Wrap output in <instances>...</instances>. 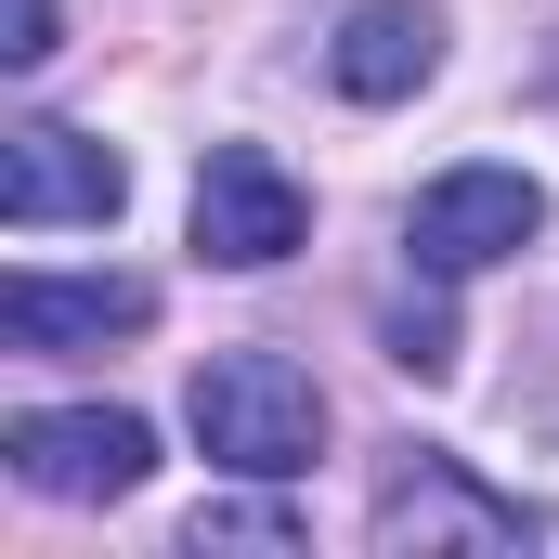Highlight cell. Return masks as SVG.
<instances>
[{
	"mask_svg": "<svg viewBox=\"0 0 559 559\" xmlns=\"http://www.w3.org/2000/svg\"><path fill=\"white\" fill-rule=\"evenodd\" d=\"M378 547H521V508L481 495L455 455H391V481H378Z\"/></svg>",
	"mask_w": 559,
	"mask_h": 559,
	"instance_id": "6",
	"label": "cell"
},
{
	"mask_svg": "<svg viewBox=\"0 0 559 559\" xmlns=\"http://www.w3.org/2000/svg\"><path fill=\"white\" fill-rule=\"evenodd\" d=\"M0 455L52 508H118V495H143V468H156V429L131 404H39V417L0 429Z\"/></svg>",
	"mask_w": 559,
	"mask_h": 559,
	"instance_id": "2",
	"label": "cell"
},
{
	"mask_svg": "<svg viewBox=\"0 0 559 559\" xmlns=\"http://www.w3.org/2000/svg\"><path fill=\"white\" fill-rule=\"evenodd\" d=\"M195 442L248 481H299L312 442H325V391L286 352H209L195 365Z\"/></svg>",
	"mask_w": 559,
	"mask_h": 559,
	"instance_id": "1",
	"label": "cell"
},
{
	"mask_svg": "<svg viewBox=\"0 0 559 559\" xmlns=\"http://www.w3.org/2000/svg\"><path fill=\"white\" fill-rule=\"evenodd\" d=\"M429 66H442V13L429 0H365L338 26V52H325V79L352 105H404V92H429Z\"/></svg>",
	"mask_w": 559,
	"mask_h": 559,
	"instance_id": "8",
	"label": "cell"
},
{
	"mask_svg": "<svg viewBox=\"0 0 559 559\" xmlns=\"http://www.w3.org/2000/svg\"><path fill=\"white\" fill-rule=\"evenodd\" d=\"M534 235H547V182L534 169H442L417 195V222H404V248L429 274H481V261H508Z\"/></svg>",
	"mask_w": 559,
	"mask_h": 559,
	"instance_id": "3",
	"label": "cell"
},
{
	"mask_svg": "<svg viewBox=\"0 0 559 559\" xmlns=\"http://www.w3.org/2000/svg\"><path fill=\"white\" fill-rule=\"evenodd\" d=\"M131 209V169L105 156L92 131H13V156H0V222L13 235H66V222H118Z\"/></svg>",
	"mask_w": 559,
	"mask_h": 559,
	"instance_id": "5",
	"label": "cell"
},
{
	"mask_svg": "<svg viewBox=\"0 0 559 559\" xmlns=\"http://www.w3.org/2000/svg\"><path fill=\"white\" fill-rule=\"evenodd\" d=\"M195 547H299L286 508H195Z\"/></svg>",
	"mask_w": 559,
	"mask_h": 559,
	"instance_id": "9",
	"label": "cell"
},
{
	"mask_svg": "<svg viewBox=\"0 0 559 559\" xmlns=\"http://www.w3.org/2000/svg\"><path fill=\"white\" fill-rule=\"evenodd\" d=\"M312 235V195L286 182L261 143H209V169H195V248L209 261H235V274H261Z\"/></svg>",
	"mask_w": 559,
	"mask_h": 559,
	"instance_id": "4",
	"label": "cell"
},
{
	"mask_svg": "<svg viewBox=\"0 0 559 559\" xmlns=\"http://www.w3.org/2000/svg\"><path fill=\"white\" fill-rule=\"evenodd\" d=\"M143 312H156V286H131V274H13V286H0V338H13V352L131 338Z\"/></svg>",
	"mask_w": 559,
	"mask_h": 559,
	"instance_id": "7",
	"label": "cell"
},
{
	"mask_svg": "<svg viewBox=\"0 0 559 559\" xmlns=\"http://www.w3.org/2000/svg\"><path fill=\"white\" fill-rule=\"evenodd\" d=\"M0 52H13V66H39V52H52V0H13V39H0Z\"/></svg>",
	"mask_w": 559,
	"mask_h": 559,
	"instance_id": "10",
	"label": "cell"
}]
</instances>
